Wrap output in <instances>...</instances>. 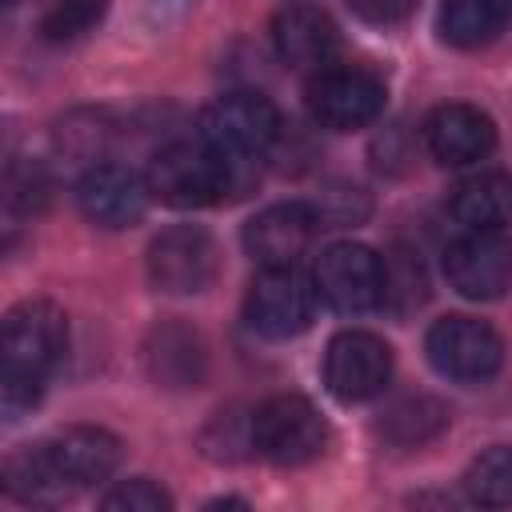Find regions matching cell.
I'll return each mask as SVG.
<instances>
[{
	"label": "cell",
	"mask_w": 512,
	"mask_h": 512,
	"mask_svg": "<svg viewBox=\"0 0 512 512\" xmlns=\"http://www.w3.org/2000/svg\"><path fill=\"white\" fill-rule=\"evenodd\" d=\"M312 284H316V296L332 312L356 316V312L384 304V260L368 244L340 240L320 252L312 268Z\"/></svg>",
	"instance_id": "52a82bcc"
},
{
	"label": "cell",
	"mask_w": 512,
	"mask_h": 512,
	"mask_svg": "<svg viewBox=\"0 0 512 512\" xmlns=\"http://www.w3.org/2000/svg\"><path fill=\"white\" fill-rule=\"evenodd\" d=\"M444 428V408L428 396H404L396 400L384 416H380V432L400 444V448H412V444H424L432 440L436 432Z\"/></svg>",
	"instance_id": "7402d4cb"
},
{
	"label": "cell",
	"mask_w": 512,
	"mask_h": 512,
	"mask_svg": "<svg viewBox=\"0 0 512 512\" xmlns=\"http://www.w3.org/2000/svg\"><path fill=\"white\" fill-rule=\"evenodd\" d=\"M316 300V284L296 264H272L252 276L244 296V320L268 340H292L312 324Z\"/></svg>",
	"instance_id": "3957f363"
},
{
	"label": "cell",
	"mask_w": 512,
	"mask_h": 512,
	"mask_svg": "<svg viewBox=\"0 0 512 512\" xmlns=\"http://www.w3.org/2000/svg\"><path fill=\"white\" fill-rule=\"evenodd\" d=\"M512 0H440V36L456 48H480L504 32Z\"/></svg>",
	"instance_id": "ffe728a7"
},
{
	"label": "cell",
	"mask_w": 512,
	"mask_h": 512,
	"mask_svg": "<svg viewBox=\"0 0 512 512\" xmlns=\"http://www.w3.org/2000/svg\"><path fill=\"white\" fill-rule=\"evenodd\" d=\"M148 176L124 164H92L76 184V204L96 228H128L148 212Z\"/></svg>",
	"instance_id": "7c38bea8"
},
{
	"label": "cell",
	"mask_w": 512,
	"mask_h": 512,
	"mask_svg": "<svg viewBox=\"0 0 512 512\" xmlns=\"http://www.w3.org/2000/svg\"><path fill=\"white\" fill-rule=\"evenodd\" d=\"M448 212L464 228H508L512 224V172H476L452 188Z\"/></svg>",
	"instance_id": "ac0fdd59"
},
{
	"label": "cell",
	"mask_w": 512,
	"mask_h": 512,
	"mask_svg": "<svg viewBox=\"0 0 512 512\" xmlns=\"http://www.w3.org/2000/svg\"><path fill=\"white\" fill-rule=\"evenodd\" d=\"M64 348H68V324L52 300H24L4 316V332H0L4 376L48 380Z\"/></svg>",
	"instance_id": "8992f818"
},
{
	"label": "cell",
	"mask_w": 512,
	"mask_h": 512,
	"mask_svg": "<svg viewBox=\"0 0 512 512\" xmlns=\"http://www.w3.org/2000/svg\"><path fill=\"white\" fill-rule=\"evenodd\" d=\"M144 368L160 388H196L208 372V348L184 320H160L144 336Z\"/></svg>",
	"instance_id": "9a60e30c"
},
{
	"label": "cell",
	"mask_w": 512,
	"mask_h": 512,
	"mask_svg": "<svg viewBox=\"0 0 512 512\" xmlns=\"http://www.w3.org/2000/svg\"><path fill=\"white\" fill-rule=\"evenodd\" d=\"M4 488L20 504H60L72 492V484L56 468L48 444H36V448L28 444L4 460Z\"/></svg>",
	"instance_id": "d6986e66"
},
{
	"label": "cell",
	"mask_w": 512,
	"mask_h": 512,
	"mask_svg": "<svg viewBox=\"0 0 512 512\" xmlns=\"http://www.w3.org/2000/svg\"><path fill=\"white\" fill-rule=\"evenodd\" d=\"M384 100H388L384 80L368 68L328 64L308 80V112L320 128H332V132H352L372 124L384 112Z\"/></svg>",
	"instance_id": "ba28073f"
},
{
	"label": "cell",
	"mask_w": 512,
	"mask_h": 512,
	"mask_svg": "<svg viewBox=\"0 0 512 512\" xmlns=\"http://www.w3.org/2000/svg\"><path fill=\"white\" fill-rule=\"evenodd\" d=\"M44 396V380H32V376H4L0 380V408H4V420H20L28 416Z\"/></svg>",
	"instance_id": "4316f807"
},
{
	"label": "cell",
	"mask_w": 512,
	"mask_h": 512,
	"mask_svg": "<svg viewBox=\"0 0 512 512\" xmlns=\"http://www.w3.org/2000/svg\"><path fill=\"white\" fill-rule=\"evenodd\" d=\"M44 444H48L56 468L64 472V480L72 488L100 484L120 468V440L112 432H104V428H92V424L64 428L60 436H52Z\"/></svg>",
	"instance_id": "e0dca14e"
},
{
	"label": "cell",
	"mask_w": 512,
	"mask_h": 512,
	"mask_svg": "<svg viewBox=\"0 0 512 512\" xmlns=\"http://www.w3.org/2000/svg\"><path fill=\"white\" fill-rule=\"evenodd\" d=\"M424 356L452 384H484L504 364V340L476 316H444L424 336Z\"/></svg>",
	"instance_id": "277c9868"
},
{
	"label": "cell",
	"mask_w": 512,
	"mask_h": 512,
	"mask_svg": "<svg viewBox=\"0 0 512 512\" xmlns=\"http://www.w3.org/2000/svg\"><path fill=\"white\" fill-rule=\"evenodd\" d=\"M100 504L108 512H164V508H172V496L164 488H156L152 480L136 476V480H120L112 492H104Z\"/></svg>",
	"instance_id": "484cf974"
},
{
	"label": "cell",
	"mask_w": 512,
	"mask_h": 512,
	"mask_svg": "<svg viewBox=\"0 0 512 512\" xmlns=\"http://www.w3.org/2000/svg\"><path fill=\"white\" fill-rule=\"evenodd\" d=\"M104 8H108V0H52V8L44 12L40 32L48 40H76L88 28L100 24Z\"/></svg>",
	"instance_id": "cb8c5ba5"
},
{
	"label": "cell",
	"mask_w": 512,
	"mask_h": 512,
	"mask_svg": "<svg viewBox=\"0 0 512 512\" xmlns=\"http://www.w3.org/2000/svg\"><path fill=\"white\" fill-rule=\"evenodd\" d=\"M424 300V268L416 256L400 252L396 260H384V304L396 312H408Z\"/></svg>",
	"instance_id": "d4e9b609"
},
{
	"label": "cell",
	"mask_w": 512,
	"mask_h": 512,
	"mask_svg": "<svg viewBox=\"0 0 512 512\" xmlns=\"http://www.w3.org/2000/svg\"><path fill=\"white\" fill-rule=\"evenodd\" d=\"M320 212L316 204L304 200H284V204H268L260 208L248 224H244V252L260 264H296V256L312 244V236L320 232Z\"/></svg>",
	"instance_id": "4fadbf2b"
},
{
	"label": "cell",
	"mask_w": 512,
	"mask_h": 512,
	"mask_svg": "<svg viewBox=\"0 0 512 512\" xmlns=\"http://www.w3.org/2000/svg\"><path fill=\"white\" fill-rule=\"evenodd\" d=\"M444 276L468 300H500L512 288V236L504 228H468L444 248Z\"/></svg>",
	"instance_id": "30bf717a"
},
{
	"label": "cell",
	"mask_w": 512,
	"mask_h": 512,
	"mask_svg": "<svg viewBox=\"0 0 512 512\" xmlns=\"http://www.w3.org/2000/svg\"><path fill=\"white\" fill-rule=\"evenodd\" d=\"M52 196V180L40 160H12L4 172V208L8 216H36Z\"/></svg>",
	"instance_id": "603a6c76"
},
{
	"label": "cell",
	"mask_w": 512,
	"mask_h": 512,
	"mask_svg": "<svg viewBox=\"0 0 512 512\" xmlns=\"http://www.w3.org/2000/svg\"><path fill=\"white\" fill-rule=\"evenodd\" d=\"M272 44L284 64L320 72V68H328V60L336 52V24L328 20V12L312 8V4H288L272 20Z\"/></svg>",
	"instance_id": "2e32d148"
},
{
	"label": "cell",
	"mask_w": 512,
	"mask_h": 512,
	"mask_svg": "<svg viewBox=\"0 0 512 512\" xmlns=\"http://www.w3.org/2000/svg\"><path fill=\"white\" fill-rule=\"evenodd\" d=\"M244 164L256 160H232L208 148L204 140H176L152 156L148 188L168 208H204V204H220L224 196H236V188L244 184L240 180Z\"/></svg>",
	"instance_id": "6da1fadb"
},
{
	"label": "cell",
	"mask_w": 512,
	"mask_h": 512,
	"mask_svg": "<svg viewBox=\"0 0 512 512\" xmlns=\"http://www.w3.org/2000/svg\"><path fill=\"white\" fill-rule=\"evenodd\" d=\"M464 492L472 504H488V508L512 504V448L492 444L480 456H472L464 472Z\"/></svg>",
	"instance_id": "44dd1931"
},
{
	"label": "cell",
	"mask_w": 512,
	"mask_h": 512,
	"mask_svg": "<svg viewBox=\"0 0 512 512\" xmlns=\"http://www.w3.org/2000/svg\"><path fill=\"white\" fill-rule=\"evenodd\" d=\"M420 0H348V8L368 24H400L416 12Z\"/></svg>",
	"instance_id": "83f0119b"
},
{
	"label": "cell",
	"mask_w": 512,
	"mask_h": 512,
	"mask_svg": "<svg viewBox=\"0 0 512 512\" xmlns=\"http://www.w3.org/2000/svg\"><path fill=\"white\" fill-rule=\"evenodd\" d=\"M248 420H252V448L280 468H300L316 460L328 444V424L316 412V404L292 392L268 396Z\"/></svg>",
	"instance_id": "7a4b0ae2"
},
{
	"label": "cell",
	"mask_w": 512,
	"mask_h": 512,
	"mask_svg": "<svg viewBox=\"0 0 512 512\" xmlns=\"http://www.w3.org/2000/svg\"><path fill=\"white\" fill-rule=\"evenodd\" d=\"M8 4H16V0H8Z\"/></svg>",
	"instance_id": "f1b7e54d"
},
{
	"label": "cell",
	"mask_w": 512,
	"mask_h": 512,
	"mask_svg": "<svg viewBox=\"0 0 512 512\" xmlns=\"http://www.w3.org/2000/svg\"><path fill=\"white\" fill-rule=\"evenodd\" d=\"M280 136V112L260 92H228L200 112V140L232 160H260Z\"/></svg>",
	"instance_id": "5b68a950"
},
{
	"label": "cell",
	"mask_w": 512,
	"mask_h": 512,
	"mask_svg": "<svg viewBox=\"0 0 512 512\" xmlns=\"http://www.w3.org/2000/svg\"><path fill=\"white\" fill-rule=\"evenodd\" d=\"M424 144H428L432 160H440L448 168L480 164L496 148V124L488 112H480L472 104H440L424 120Z\"/></svg>",
	"instance_id": "5bb4252c"
},
{
	"label": "cell",
	"mask_w": 512,
	"mask_h": 512,
	"mask_svg": "<svg viewBox=\"0 0 512 512\" xmlns=\"http://www.w3.org/2000/svg\"><path fill=\"white\" fill-rule=\"evenodd\" d=\"M392 376V348L364 328H344L324 348V384L336 400L360 404L384 392Z\"/></svg>",
	"instance_id": "8fae6325"
},
{
	"label": "cell",
	"mask_w": 512,
	"mask_h": 512,
	"mask_svg": "<svg viewBox=\"0 0 512 512\" xmlns=\"http://www.w3.org/2000/svg\"><path fill=\"white\" fill-rule=\"evenodd\" d=\"M144 264H148V280L156 292L192 296L216 280L220 252H216V240L200 224H172L148 244Z\"/></svg>",
	"instance_id": "9c48e42d"
}]
</instances>
